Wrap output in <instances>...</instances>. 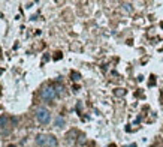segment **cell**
<instances>
[{"label": "cell", "instance_id": "9c48e42d", "mask_svg": "<svg viewBox=\"0 0 163 147\" xmlns=\"http://www.w3.org/2000/svg\"><path fill=\"white\" fill-rule=\"evenodd\" d=\"M79 74L78 72H72V80H75V81H78V80H79Z\"/></svg>", "mask_w": 163, "mask_h": 147}, {"label": "cell", "instance_id": "30bf717a", "mask_svg": "<svg viewBox=\"0 0 163 147\" xmlns=\"http://www.w3.org/2000/svg\"><path fill=\"white\" fill-rule=\"evenodd\" d=\"M9 147H17V146H9Z\"/></svg>", "mask_w": 163, "mask_h": 147}, {"label": "cell", "instance_id": "3957f363", "mask_svg": "<svg viewBox=\"0 0 163 147\" xmlns=\"http://www.w3.org/2000/svg\"><path fill=\"white\" fill-rule=\"evenodd\" d=\"M46 146L48 147H56L57 146V138L54 135H46Z\"/></svg>", "mask_w": 163, "mask_h": 147}, {"label": "cell", "instance_id": "6da1fadb", "mask_svg": "<svg viewBox=\"0 0 163 147\" xmlns=\"http://www.w3.org/2000/svg\"><path fill=\"white\" fill-rule=\"evenodd\" d=\"M36 119H37V122H41L42 125H46V123H49V120H51V114H49V111L45 107H39V108L36 110Z\"/></svg>", "mask_w": 163, "mask_h": 147}, {"label": "cell", "instance_id": "7a4b0ae2", "mask_svg": "<svg viewBox=\"0 0 163 147\" xmlns=\"http://www.w3.org/2000/svg\"><path fill=\"white\" fill-rule=\"evenodd\" d=\"M56 95H57V92H56V89L51 87V86L42 89V92H41V96H42L44 101H53V99L56 98Z\"/></svg>", "mask_w": 163, "mask_h": 147}, {"label": "cell", "instance_id": "8fae6325", "mask_svg": "<svg viewBox=\"0 0 163 147\" xmlns=\"http://www.w3.org/2000/svg\"><path fill=\"white\" fill-rule=\"evenodd\" d=\"M0 90H2V87H0Z\"/></svg>", "mask_w": 163, "mask_h": 147}, {"label": "cell", "instance_id": "8992f818", "mask_svg": "<svg viewBox=\"0 0 163 147\" xmlns=\"http://www.w3.org/2000/svg\"><path fill=\"white\" fill-rule=\"evenodd\" d=\"M6 123H8V117L6 116L0 117V128H6Z\"/></svg>", "mask_w": 163, "mask_h": 147}, {"label": "cell", "instance_id": "5b68a950", "mask_svg": "<svg viewBox=\"0 0 163 147\" xmlns=\"http://www.w3.org/2000/svg\"><path fill=\"white\" fill-rule=\"evenodd\" d=\"M57 128H61V126H65V119L61 117V116H58L57 119H56V123H54Z\"/></svg>", "mask_w": 163, "mask_h": 147}, {"label": "cell", "instance_id": "52a82bcc", "mask_svg": "<svg viewBox=\"0 0 163 147\" xmlns=\"http://www.w3.org/2000/svg\"><path fill=\"white\" fill-rule=\"evenodd\" d=\"M115 95L117 96H124V95H126V90H124V89H115Z\"/></svg>", "mask_w": 163, "mask_h": 147}, {"label": "cell", "instance_id": "ba28073f", "mask_svg": "<svg viewBox=\"0 0 163 147\" xmlns=\"http://www.w3.org/2000/svg\"><path fill=\"white\" fill-rule=\"evenodd\" d=\"M123 9L127 11V12H132V5L130 3H123Z\"/></svg>", "mask_w": 163, "mask_h": 147}, {"label": "cell", "instance_id": "277c9868", "mask_svg": "<svg viewBox=\"0 0 163 147\" xmlns=\"http://www.w3.org/2000/svg\"><path fill=\"white\" fill-rule=\"evenodd\" d=\"M36 144H37V146H46V135H44V134H39V135L36 137Z\"/></svg>", "mask_w": 163, "mask_h": 147}, {"label": "cell", "instance_id": "7c38bea8", "mask_svg": "<svg viewBox=\"0 0 163 147\" xmlns=\"http://www.w3.org/2000/svg\"><path fill=\"white\" fill-rule=\"evenodd\" d=\"M162 147H163V146H162Z\"/></svg>", "mask_w": 163, "mask_h": 147}]
</instances>
